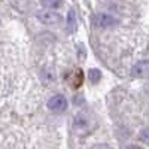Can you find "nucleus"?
<instances>
[{
  "mask_svg": "<svg viewBox=\"0 0 149 149\" xmlns=\"http://www.w3.org/2000/svg\"><path fill=\"white\" fill-rule=\"evenodd\" d=\"M46 106L54 113H61V112H64L67 109V98L63 94H55L48 100Z\"/></svg>",
  "mask_w": 149,
  "mask_h": 149,
  "instance_id": "1",
  "label": "nucleus"
},
{
  "mask_svg": "<svg viewBox=\"0 0 149 149\" xmlns=\"http://www.w3.org/2000/svg\"><path fill=\"white\" fill-rule=\"evenodd\" d=\"M37 19H39L42 24H46V26H54V24H58L61 21V15L51 10H40L37 12Z\"/></svg>",
  "mask_w": 149,
  "mask_h": 149,
  "instance_id": "2",
  "label": "nucleus"
},
{
  "mask_svg": "<svg viewBox=\"0 0 149 149\" xmlns=\"http://www.w3.org/2000/svg\"><path fill=\"white\" fill-rule=\"evenodd\" d=\"M149 73V63L146 60L137 61L133 67H131V76L133 78H146Z\"/></svg>",
  "mask_w": 149,
  "mask_h": 149,
  "instance_id": "3",
  "label": "nucleus"
},
{
  "mask_svg": "<svg viewBox=\"0 0 149 149\" xmlns=\"http://www.w3.org/2000/svg\"><path fill=\"white\" fill-rule=\"evenodd\" d=\"M118 24V19L113 18L109 14H98L95 17V26L102 27V29H106V27H112V26H116Z\"/></svg>",
  "mask_w": 149,
  "mask_h": 149,
  "instance_id": "4",
  "label": "nucleus"
},
{
  "mask_svg": "<svg viewBox=\"0 0 149 149\" xmlns=\"http://www.w3.org/2000/svg\"><path fill=\"white\" fill-rule=\"evenodd\" d=\"M67 26H66V30L67 33H74L78 30V19H76V15H74V10L70 9L69 10V15H67Z\"/></svg>",
  "mask_w": 149,
  "mask_h": 149,
  "instance_id": "5",
  "label": "nucleus"
},
{
  "mask_svg": "<svg viewBox=\"0 0 149 149\" xmlns=\"http://www.w3.org/2000/svg\"><path fill=\"white\" fill-rule=\"evenodd\" d=\"M90 125V121L88 118H86L84 113H79L76 118H74V128H78V130H84Z\"/></svg>",
  "mask_w": 149,
  "mask_h": 149,
  "instance_id": "6",
  "label": "nucleus"
},
{
  "mask_svg": "<svg viewBox=\"0 0 149 149\" xmlns=\"http://www.w3.org/2000/svg\"><path fill=\"white\" fill-rule=\"evenodd\" d=\"M88 79H90V82L91 84H98L100 82V79H102V72L98 70V69H90V72H88Z\"/></svg>",
  "mask_w": 149,
  "mask_h": 149,
  "instance_id": "7",
  "label": "nucleus"
},
{
  "mask_svg": "<svg viewBox=\"0 0 149 149\" xmlns=\"http://www.w3.org/2000/svg\"><path fill=\"white\" fill-rule=\"evenodd\" d=\"M42 6L46 9H58L61 6V0H42Z\"/></svg>",
  "mask_w": 149,
  "mask_h": 149,
  "instance_id": "8",
  "label": "nucleus"
},
{
  "mask_svg": "<svg viewBox=\"0 0 149 149\" xmlns=\"http://www.w3.org/2000/svg\"><path fill=\"white\" fill-rule=\"evenodd\" d=\"M82 81H84V74H82L81 70H78L76 73L73 74V82H72V85L74 86V88H79V86L82 85Z\"/></svg>",
  "mask_w": 149,
  "mask_h": 149,
  "instance_id": "9",
  "label": "nucleus"
},
{
  "mask_svg": "<svg viewBox=\"0 0 149 149\" xmlns=\"http://www.w3.org/2000/svg\"><path fill=\"white\" fill-rule=\"evenodd\" d=\"M142 140H143L145 143L148 142V130H146V128H145V130L142 131Z\"/></svg>",
  "mask_w": 149,
  "mask_h": 149,
  "instance_id": "10",
  "label": "nucleus"
},
{
  "mask_svg": "<svg viewBox=\"0 0 149 149\" xmlns=\"http://www.w3.org/2000/svg\"><path fill=\"white\" fill-rule=\"evenodd\" d=\"M93 149H110L107 145H95V146H93Z\"/></svg>",
  "mask_w": 149,
  "mask_h": 149,
  "instance_id": "11",
  "label": "nucleus"
},
{
  "mask_svg": "<svg viewBox=\"0 0 149 149\" xmlns=\"http://www.w3.org/2000/svg\"><path fill=\"white\" fill-rule=\"evenodd\" d=\"M125 149H140L139 146H136V145H130L128 148H125Z\"/></svg>",
  "mask_w": 149,
  "mask_h": 149,
  "instance_id": "12",
  "label": "nucleus"
}]
</instances>
